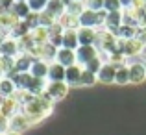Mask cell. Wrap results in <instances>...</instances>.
<instances>
[{"instance_id": "46", "label": "cell", "mask_w": 146, "mask_h": 135, "mask_svg": "<svg viewBox=\"0 0 146 135\" xmlns=\"http://www.w3.org/2000/svg\"><path fill=\"white\" fill-rule=\"evenodd\" d=\"M6 135H22V133H19V132H7Z\"/></svg>"}, {"instance_id": "33", "label": "cell", "mask_w": 146, "mask_h": 135, "mask_svg": "<svg viewBox=\"0 0 146 135\" xmlns=\"http://www.w3.org/2000/svg\"><path fill=\"white\" fill-rule=\"evenodd\" d=\"M83 11H85V6H83V2H68V4H67V11H65V13L74 15V17H80Z\"/></svg>"}, {"instance_id": "7", "label": "cell", "mask_w": 146, "mask_h": 135, "mask_svg": "<svg viewBox=\"0 0 146 135\" xmlns=\"http://www.w3.org/2000/svg\"><path fill=\"white\" fill-rule=\"evenodd\" d=\"M115 76H117V67L111 63H104L96 74V80H98V83L111 85V83H115Z\"/></svg>"}, {"instance_id": "14", "label": "cell", "mask_w": 146, "mask_h": 135, "mask_svg": "<svg viewBox=\"0 0 146 135\" xmlns=\"http://www.w3.org/2000/svg\"><path fill=\"white\" fill-rule=\"evenodd\" d=\"M63 32H65L63 26L59 22H56L52 28H48V43L54 45L56 48H61L63 46Z\"/></svg>"}, {"instance_id": "44", "label": "cell", "mask_w": 146, "mask_h": 135, "mask_svg": "<svg viewBox=\"0 0 146 135\" xmlns=\"http://www.w3.org/2000/svg\"><path fill=\"white\" fill-rule=\"evenodd\" d=\"M7 37H9V32H7V30H2V28H0V45H2L4 41L7 39Z\"/></svg>"}, {"instance_id": "6", "label": "cell", "mask_w": 146, "mask_h": 135, "mask_svg": "<svg viewBox=\"0 0 146 135\" xmlns=\"http://www.w3.org/2000/svg\"><path fill=\"white\" fill-rule=\"evenodd\" d=\"M128 67H129V83L139 85L146 80V65L143 61H133Z\"/></svg>"}, {"instance_id": "5", "label": "cell", "mask_w": 146, "mask_h": 135, "mask_svg": "<svg viewBox=\"0 0 146 135\" xmlns=\"http://www.w3.org/2000/svg\"><path fill=\"white\" fill-rule=\"evenodd\" d=\"M68 89H70V87H68L65 82H48V85H46V92H48V96L54 100V102L63 100L65 96L68 94Z\"/></svg>"}, {"instance_id": "49", "label": "cell", "mask_w": 146, "mask_h": 135, "mask_svg": "<svg viewBox=\"0 0 146 135\" xmlns=\"http://www.w3.org/2000/svg\"><path fill=\"white\" fill-rule=\"evenodd\" d=\"M0 13H4V9H2V7H0Z\"/></svg>"}, {"instance_id": "26", "label": "cell", "mask_w": 146, "mask_h": 135, "mask_svg": "<svg viewBox=\"0 0 146 135\" xmlns=\"http://www.w3.org/2000/svg\"><path fill=\"white\" fill-rule=\"evenodd\" d=\"M11 13H13L15 17L19 19V21H24V19L28 17L32 11H30L28 2H15V6L11 7Z\"/></svg>"}, {"instance_id": "10", "label": "cell", "mask_w": 146, "mask_h": 135, "mask_svg": "<svg viewBox=\"0 0 146 135\" xmlns=\"http://www.w3.org/2000/svg\"><path fill=\"white\" fill-rule=\"evenodd\" d=\"M19 111H21V104L17 102L15 96H11V98H0V113H2L4 117L11 118L13 115H17Z\"/></svg>"}, {"instance_id": "23", "label": "cell", "mask_w": 146, "mask_h": 135, "mask_svg": "<svg viewBox=\"0 0 146 135\" xmlns=\"http://www.w3.org/2000/svg\"><path fill=\"white\" fill-rule=\"evenodd\" d=\"M57 22H59L61 26H63V30H80V19L74 17V15H61L59 19H57Z\"/></svg>"}, {"instance_id": "22", "label": "cell", "mask_w": 146, "mask_h": 135, "mask_svg": "<svg viewBox=\"0 0 146 135\" xmlns=\"http://www.w3.org/2000/svg\"><path fill=\"white\" fill-rule=\"evenodd\" d=\"M17 92V87H15L13 80H9L7 76H4L0 80V98H11Z\"/></svg>"}, {"instance_id": "37", "label": "cell", "mask_w": 146, "mask_h": 135, "mask_svg": "<svg viewBox=\"0 0 146 135\" xmlns=\"http://www.w3.org/2000/svg\"><path fill=\"white\" fill-rule=\"evenodd\" d=\"M83 6H85V9H91V11H102L104 0H83Z\"/></svg>"}, {"instance_id": "19", "label": "cell", "mask_w": 146, "mask_h": 135, "mask_svg": "<svg viewBox=\"0 0 146 135\" xmlns=\"http://www.w3.org/2000/svg\"><path fill=\"white\" fill-rule=\"evenodd\" d=\"M33 61L35 59H33L30 54H19V56L15 57V72H30Z\"/></svg>"}, {"instance_id": "43", "label": "cell", "mask_w": 146, "mask_h": 135, "mask_svg": "<svg viewBox=\"0 0 146 135\" xmlns=\"http://www.w3.org/2000/svg\"><path fill=\"white\" fill-rule=\"evenodd\" d=\"M122 6V9H129V7H133V0H118Z\"/></svg>"}, {"instance_id": "47", "label": "cell", "mask_w": 146, "mask_h": 135, "mask_svg": "<svg viewBox=\"0 0 146 135\" xmlns=\"http://www.w3.org/2000/svg\"><path fill=\"white\" fill-rule=\"evenodd\" d=\"M68 2H83V0H65V4H68Z\"/></svg>"}, {"instance_id": "51", "label": "cell", "mask_w": 146, "mask_h": 135, "mask_svg": "<svg viewBox=\"0 0 146 135\" xmlns=\"http://www.w3.org/2000/svg\"><path fill=\"white\" fill-rule=\"evenodd\" d=\"M0 135H2V133H0Z\"/></svg>"}, {"instance_id": "42", "label": "cell", "mask_w": 146, "mask_h": 135, "mask_svg": "<svg viewBox=\"0 0 146 135\" xmlns=\"http://www.w3.org/2000/svg\"><path fill=\"white\" fill-rule=\"evenodd\" d=\"M133 9H146V0H133Z\"/></svg>"}, {"instance_id": "25", "label": "cell", "mask_w": 146, "mask_h": 135, "mask_svg": "<svg viewBox=\"0 0 146 135\" xmlns=\"http://www.w3.org/2000/svg\"><path fill=\"white\" fill-rule=\"evenodd\" d=\"M33 43L35 45H46L48 43V28H43V26H37L35 30L30 32Z\"/></svg>"}, {"instance_id": "39", "label": "cell", "mask_w": 146, "mask_h": 135, "mask_svg": "<svg viewBox=\"0 0 146 135\" xmlns=\"http://www.w3.org/2000/svg\"><path fill=\"white\" fill-rule=\"evenodd\" d=\"M7 132H9V118L4 117V115L0 113V133L6 135Z\"/></svg>"}, {"instance_id": "12", "label": "cell", "mask_w": 146, "mask_h": 135, "mask_svg": "<svg viewBox=\"0 0 146 135\" xmlns=\"http://www.w3.org/2000/svg\"><path fill=\"white\" fill-rule=\"evenodd\" d=\"M56 61L59 65H63L65 68L67 67H72L76 65V50H70V48H57V54H56Z\"/></svg>"}, {"instance_id": "15", "label": "cell", "mask_w": 146, "mask_h": 135, "mask_svg": "<svg viewBox=\"0 0 146 135\" xmlns=\"http://www.w3.org/2000/svg\"><path fill=\"white\" fill-rule=\"evenodd\" d=\"M96 35H98V30H94V28H80L78 30L80 46L94 45V43H96Z\"/></svg>"}, {"instance_id": "48", "label": "cell", "mask_w": 146, "mask_h": 135, "mask_svg": "<svg viewBox=\"0 0 146 135\" xmlns=\"http://www.w3.org/2000/svg\"><path fill=\"white\" fill-rule=\"evenodd\" d=\"M15 2H28V0H15Z\"/></svg>"}, {"instance_id": "28", "label": "cell", "mask_w": 146, "mask_h": 135, "mask_svg": "<svg viewBox=\"0 0 146 135\" xmlns=\"http://www.w3.org/2000/svg\"><path fill=\"white\" fill-rule=\"evenodd\" d=\"M115 83H117V85H128V83H129V67H128V65L117 67V76H115Z\"/></svg>"}, {"instance_id": "52", "label": "cell", "mask_w": 146, "mask_h": 135, "mask_svg": "<svg viewBox=\"0 0 146 135\" xmlns=\"http://www.w3.org/2000/svg\"><path fill=\"white\" fill-rule=\"evenodd\" d=\"M144 65H146V63H144Z\"/></svg>"}, {"instance_id": "50", "label": "cell", "mask_w": 146, "mask_h": 135, "mask_svg": "<svg viewBox=\"0 0 146 135\" xmlns=\"http://www.w3.org/2000/svg\"><path fill=\"white\" fill-rule=\"evenodd\" d=\"M2 78H4V76H2V74H0V80H2Z\"/></svg>"}, {"instance_id": "34", "label": "cell", "mask_w": 146, "mask_h": 135, "mask_svg": "<svg viewBox=\"0 0 146 135\" xmlns=\"http://www.w3.org/2000/svg\"><path fill=\"white\" fill-rule=\"evenodd\" d=\"M46 4H48V0H28L30 11H33V13H41V11H44V9H46Z\"/></svg>"}, {"instance_id": "29", "label": "cell", "mask_w": 146, "mask_h": 135, "mask_svg": "<svg viewBox=\"0 0 146 135\" xmlns=\"http://www.w3.org/2000/svg\"><path fill=\"white\" fill-rule=\"evenodd\" d=\"M15 70V57H7V56H0V74L7 76L9 72Z\"/></svg>"}, {"instance_id": "32", "label": "cell", "mask_w": 146, "mask_h": 135, "mask_svg": "<svg viewBox=\"0 0 146 135\" xmlns=\"http://www.w3.org/2000/svg\"><path fill=\"white\" fill-rule=\"evenodd\" d=\"M94 83H98L96 74H93V72H89V70L83 68L82 80H80V87H91V85H94Z\"/></svg>"}, {"instance_id": "30", "label": "cell", "mask_w": 146, "mask_h": 135, "mask_svg": "<svg viewBox=\"0 0 146 135\" xmlns=\"http://www.w3.org/2000/svg\"><path fill=\"white\" fill-rule=\"evenodd\" d=\"M19 43V50H21V54H30V50L35 46V43H33V39H32V35H24V37H21V39L17 41Z\"/></svg>"}, {"instance_id": "13", "label": "cell", "mask_w": 146, "mask_h": 135, "mask_svg": "<svg viewBox=\"0 0 146 135\" xmlns=\"http://www.w3.org/2000/svg\"><path fill=\"white\" fill-rule=\"evenodd\" d=\"M46 85H48V80H43V78H35V76H32L24 91H28L30 94H33V96H39V94H43V92L46 91Z\"/></svg>"}, {"instance_id": "27", "label": "cell", "mask_w": 146, "mask_h": 135, "mask_svg": "<svg viewBox=\"0 0 146 135\" xmlns=\"http://www.w3.org/2000/svg\"><path fill=\"white\" fill-rule=\"evenodd\" d=\"M137 32L139 28H133V26H126L122 24L117 32V39H124V41H129V39H135L137 37Z\"/></svg>"}, {"instance_id": "4", "label": "cell", "mask_w": 146, "mask_h": 135, "mask_svg": "<svg viewBox=\"0 0 146 135\" xmlns=\"http://www.w3.org/2000/svg\"><path fill=\"white\" fill-rule=\"evenodd\" d=\"M100 52L98 48L94 45H87V46H78V50H76V63L82 65V67H85L89 61H93L94 57H98Z\"/></svg>"}, {"instance_id": "11", "label": "cell", "mask_w": 146, "mask_h": 135, "mask_svg": "<svg viewBox=\"0 0 146 135\" xmlns=\"http://www.w3.org/2000/svg\"><path fill=\"white\" fill-rule=\"evenodd\" d=\"M83 74V67L82 65H72V67H67V72H65V83L68 87H80V80H82Z\"/></svg>"}, {"instance_id": "2", "label": "cell", "mask_w": 146, "mask_h": 135, "mask_svg": "<svg viewBox=\"0 0 146 135\" xmlns=\"http://www.w3.org/2000/svg\"><path fill=\"white\" fill-rule=\"evenodd\" d=\"M117 43L118 39L106 28H98V35H96V43L94 46L98 48V52H104V54H111L117 50Z\"/></svg>"}, {"instance_id": "40", "label": "cell", "mask_w": 146, "mask_h": 135, "mask_svg": "<svg viewBox=\"0 0 146 135\" xmlns=\"http://www.w3.org/2000/svg\"><path fill=\"white\" fill-rule=\"evenodd\" d=\"M13 6H15V0H0V7L4 11H11Z\"/></svg>"}, {"instance_id": "36", "label": "cell", "mask_w": 146, "mask_h": 135, "mask_svg": "<svg viewBox=\"0 0 146 135\" xmlns=\"http://www.w3.org/2000/svg\"><path fill=\"white\" fill-rule=\"evenodd\" d=\"M104 11L113 13V11H122V6L118 0H104Z\"/></svg>"}, {"instance_id": "17", "label": "cell", "mask_w": 146, "mask_h": 135, "mask_svg": "<svg viewBox=\"0 0 146 135\" xmlns=\"http://www.w3.org/2000/svg\"><path fill=\"white\" fill-rule=\"evenodd\" d=\"M48 68H50V63L44 59H35L32 63V68H30V74L35 76V78H43L46 80L48 78Z\"/></svg>"}, {"instance_id": "9", "label": "cell", "mask_w": 146, "mask_h": 135, "mask_svg": "<svg viewBox=\"0 0 146 135\" xmlns=\"http://www.w3.org/2000/svg\"><path fill=\"white\" fill-rule=\"evenodd\" d=\"M30 128H32V124H30L28 117H26L22 111H19L17 115H13V117L9 118V132L22 133V132H26V130H30Z\"/></svg>"}, {"instance_id": "3", "label": "cell", "mask_w": 146, "mask_h": 135, "mask_svg": "<svg viewBox=\"0 0 146 135\" xmlns=\"http://www.w3.org/2000/svg\"><path fill=\"white\" fill-rule=\"evenodd\" d=\"M143 48H144V45L141 43L139 39H129V41H124V39H118V43H117V50L118 52H122L126 57H135V56H141V52H143Z\"/></svg>"}, {"instance_id": "35", "label": "cell", "mask_w": 146, "mask_h": 135, "mask_svg": "<svg viewBox=\"0 0 146 135\" xmlns=\"http://www.w3.org/2000/svg\"><path fill=\"white\" fill-rule=\"evenodd\" d=\"M102 65H104V61H102V57L98 56V57H94L93 61H89V63H87L83 68H85V70H89V72H93V74H98V70L102 68Z\"/></svg>"}, {"instance_id": "1", "label": "cell", "mask_w": 146, "mask_h": 135, "mask_svg": "<svg viewBox=\"0 0 146 135\" xmlns=\"http://www.w3.org/2000/svg\"><path fill=\"white\" fill-rule=\"evenodd\" d=\"M54 106H56V102H54V100L48 96V92L44 91L43 94L33 96V100H30L26 106H22L21 111L26 115V117H28L30 124L35 126V124L43 122L46 117H50V115H52Z\"/></svg>"}, {"instance_id": "8", "label": "cell", "mask_w": 146, "mask_h": 135, "mask_svg": "<svg viewBox=\"0 0 146 135\" xmlns=\"http://www.w3.org/2000/svg\"><path fill=\"white\" fill-rule=\"evenodd\" d=\"M122 22H124V13H122V11H113V13H107L106 22H104V28L109 30V32L117 37V32L122 26Z\"/></svg>"}, {"instance_id": "31", "label": "cell", "mask_w": 146, "mask_h": 135, "mask_svg": "<svg viewBox=\"0 0 146 135\" xmlns=\"http://www.w3.org/2000/svg\"><path fill=\"white\" fill-rule=\"evenodd\" d=\"M56 22H57V19L54 17V15H50L48 11H41L39 13V26H43V28H52Z\"/></svg>"}, {"instance_id": "24", "label": "cell", "mask_w": 146, "mask_h": 135, "mask_svg": "<svg viewBox=\"0 0 146 135\" xmlns=\"http://www.w3.org/2000/svg\"><path fill=\"white\" fill-rule=\"evenodd\" d=\"M30 32H32V30L28 28V24H26L24 21H19L17 24H15L13 28L9 30V37H11V39H17V41H19V39H21V37L28 35Z\"/></svg>"}, {"instance_id": "41", "label": "cell", "mask_w": 146, "mask_h": 135, "mask_svg": "<svg viewBox=\"0 0 146 135\" xmlns=\"http://www.w3.org/2000/svg\"><path fill=\"white\" fill-rule=\"evenodd\" d=\"M137 39L146 46V28H139V32H137Z\"/></svg>"}, {"instance_id": "20", "label": "cell", "mask_w": 146, "mask_h": 135, "mask_svg": "<svg viewBox=\"0 0 146 135\" xmlns=\"http://www.w3.org/2000/svg\"><path fill=\"white\" fill-rule=\"evenodd\" d=\"M44 11H48L50 15H54L56 19H59L61 15H65V11H67V4H65V0H48Z\"/></svg>"}, {"instance_id": "16", "label": "cell", "mask_w": 146, "mask_h": 135, "mask_svg": "<svg viewBox=\"0 0 146 135\" xmlns=\"http://www.w3.org/2000/svg\"><path fill=\"white\" fill-rule=\"evenodd\" d=\"M19 54H21V50H19V43H17V39H11V37H7V39L4 41L2 45H0V56L17 57Z\"/></svg>"}, {"instance_id": "38", "label": "cell", "mask_w": 146, "mask_h": 135, "mask_svg": "<svg viewBox=\"0 0 146 135\" xmlns=\"http://www.w3.org/2000/svg\"><path fill=\"white\" fill-rule=\"evenodd\" d=\"M24 22L28 24L30 30H35L37 26H39V13H33V11H32V13H30L28 17L24 19Z\"/></svg>"}, {"instance_id": "45", "label": "cell", "mask_w": 146, "mask_h": 135, "mask_svg": "<svg viewBox=\"0 0 146 135\" xmlns=\"http://www.w3.org/2000/svg\"><path fill=\"white\" fill-rule=\"evenodd\" d=\"M141 61H143V63H146V46H144V48H143V52H141Z\"/></svg>"}, {"instance_id": "21", "label": "cell", "mask_w": 146, "mask_h": 135, "mask_svg": "<svg viewBox=\"0 0 146 135\" xmlns=\"http://www.w3.org/2000/svg\"><path fill=\"white\" fill-rule=\"evenodd\" d=\"M80 41H78V30H65L63 32V48L78 50Z\"/></svg>"}, {"instance_id": "18", "label": "cell", "mask_w": 146, "mask_h": 135, "mask_svg": "<svg viewBox=\"0 0 146 135\" xmlns=\"http://www.w3.org/2000/svg\"><path fill=\"white\" fill-rule=\"evenodd\" d=\"M65 72L67 68L63 65H59L57 61H52L50 63V68H48V82H65Z\"/></svg>"}]
</instances>
